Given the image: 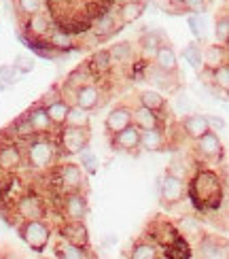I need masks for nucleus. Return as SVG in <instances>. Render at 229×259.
I'll use <instances>...</instances> for the list:
<instances>
[{
	"mask_svg": "<svg viewBox=\"0 0 229 259\" xmlns=\"http://www.w3.org/2000/svg\"><path fill=\"white\" fill-rule=\"evenodd\" d=\"M189 196L200 210L219 208L223 200V181L214 170H200L189 183Z\"/></svg>",
	"mask_w": 229,
	"mask_h": 259,
	"instance_id": "obj_1",
	"label": "nucleus"
},
{
	"mask_svg": "<svg viewBox=\"0 0 229 259\" xmlns=\"http://www.w3.org/2000/svg\"><path fill=\"white\" fill-rule=\"evenodd\" d=\"M26 159L32 170H47L56 164V159H58V145L47 138L32 140L26 151Z\"/></svg>",
	"mask_w": 229,
	"mask_h": 259,
	"instance_id": "obj_2",
	"label": "nucleus"
},
{
	"mask_svg": "<svg viewBox=\"0 0 229 259\" xmlns=\"http://www.w3.org/2000/svg\"><path fill=\"white\" fill-rule=\"evenodd\" d=\"M19 236L34 253H42L51 240V228L42 219H26L19 225Z\"/></svg>",
	"mask_w": 229,
	"mask_h": 259,
	"instance_id": "obj_3",
	"label": "nucleus"
},
{
	"mask_svg": "<svg viewBox=\"0 0 229 259\" xmlns=\"http://www.w3.org/2000/svg\"><path fill=\"white\" fill-rule=\"evenodd\" d=\"M89 138H91L89 127L62 125V130H60V143H56L58 145V153L76 155L85 147H89Z\"/></svg>",
	"mask_w": 229,
	"mask_h": 259,
	"instance_id": "obj_4",
	"label": "nucleus"
},
{
	"mask_svg": "<svg viewBox=\"0 0 229 259\" xmlns=\"http://www.w3.org/2000/svg\"><path fill=\"white\" fill-rule=\"evenodd\" d=\"M185 191H187V183H185V179H178L170 175V172H166V175L161 177L159 181V200L166 208H172L176 206V204L182 202L185 198Z\"/></svg>",
	"mask_w": 229,
	"mask_h": 259,
	"instance_id": "obj_5",
	"label": "nucleus"
},
{
	"mask_svg": "<svg viewBox=\"0 0 229 259\" xmlns=\"http://www.w3.org/2000/svg\"><path fill=\"white\" fill-rule=\"evenodd\" d=\"M193 149H195V155L202 161H219L223 157V143L216 132L208 130L206 134H202L200 138L193 140Z\"/></svg>",
	"mask_w": 229,
	"mask_h": 259,
	"instance_id": "obj_6",
	"label": "nucleus"
},
{
	"mask_svg": "<svg viewBox=\"0 0 229 259\" xmlns=\"http://www.w3.org/2000/svg\"><path fill=\"white\" fill-rule=\"evenodd\" d=\"M15 212L24 221L26 219H42L47 214V206H45V200L36 196V193H24V196L17 198Z\"/></svg>",
	"mask_w": 229,
	"mask_h": 259,
	"instance_id": "obj_7",
	"label": "nucleus"
},
{
	"mask_svg": "<svg viewBox=\"0 0 229 259\" xmlns=\"http://www.w3.org/2000/svg\"><path fill=\"white\" fill-rule=\"evenodd\" d=\"M58 183L60 187L70 193V191H81L85 185V172L79 164H72V161H66L62 164L58 170Z\"/></svg>",
	"mask_w": 229,
	"mask_h": 259,
	"instance_id": "obj_8",
	"label": "nucleus"
},
{
	"mask_svg": "<svg viewBox=\"0 0 229 259\" xmlns=\"http://www.w3.org/2000/svg\"><path fill=\"white\" fill-rule=\"evenodd\" d=\"M140 132H143V130L136 127L134 123H129L127 127L111 134L113 136V147L117 151H123V153H138L140 151Z\"/></svg>",
	"mask_w": 229,
	"mask_h": 259,
	"instance_id": "obj_9",
	"label": "nucleus"
},
{
	"mask_svg": "<svg viewBox=\"0 0 229 259\" xmlns=\"http://www.w3.org/2000/svg\"><path fill=\"white\" fill-rule=\"evenodd\" d=\"M72 104H79L85 111H94L98 104H102V92L94 83H83L81 88H76L72 94Z\"/></svg>",
	"mask_w": 229,
	"mask_h": 259,
	"instance_id": "obj_10",
	"label": "nucleus"
},
{
	"mask_svg": "<svg viewBox=\"0 0 229 259\" xmlns=\"http://www.w3.org/2000/svg\"><path fill=\"white\" fill-rule=\"evenodd\" d=\"M145 77H147V81H151L153 85H157L159 90L168 92V94H176V92L180 90L178 74H170V72H166V70L157 68L155 64H153V66H147Z\"/></svg>",
	"mask_w": 229,
	"mask_h": 259,
	"instance_id": "obj_11",
	"label": "nucleus"
},
{
	"mask_svg": "<svg viewBox=\"0 0 229 259\" xmlns=\"http://www.w3.org/2000/svg\"><path fill=\"white\" fill-rule=\"evenodd\" d=\"M87 217V198L81 191H70L64 198V219L66 221H85Z\"/></svg>",
	"mask_w": 229,
	"mask_h": 259,
	"instance_id": "obj_12",
	"label": "nucleus"
},
{
	"mask_svg": "<svg viewBox=\"0 0 229 259\" xmlns=\"http://www.w3.org/2000/svg\"><path fill=\"white\" fill-rule=\"evenodd\" d=\"M121 26H123V21L119 19V13L115 15L113 11H111V13H102L100 17L94 21L91 32L100 40H104V38H111L113 34H117V32L121 30Z\"/></svg>",
	"mask_w": 229,
	"mask_h": 259,
	"instance_id": "obj_13",
	"label": "nucleus"
},
{
	"mask_svg": "<svg viewBox=\"0 0 229 259\" xmlns=\"http://www.w3.org/2000/svg\"><path fill=\"white\" fill-rule=\"evenodd\" d=\"M26 117H28V121H30V125H32V130H34V134L36 136H45V134H51L53 132V125L51 123V119H49V115H47V109L42 106L40 102L38 104H34L32 109L28 111V113H24Z\"/></svg>",
	"mask_w": 229,
	"mask_h": 259,
	"instance_id": "obj_14",
	"label": "nucleus"
},
{
	"mask_svg": "<svg viewBox=\"0 0 229 259\" xmlns=\"http://www.w3.org/2000/svg\"><path fill=\"white\" fill-rule=\"evenodd\" d=\"M168 147V136L163 127H153L140 132V149L149 151V153H157V151H166Z\"/></svg>",
	"mask_w": 229,
	"mask_h": 259,
	"instance_id": "obj_15",
	"label": "nucleus"
},
{
	"mask_svg": "<svg viewBox=\"0 0 229 259\" xmlns=\"http://www.w3.org/2000/svg\"><path fill=\"white\" fill-rule=\"evenodd\" d=\"M153 64L157 68L166 70L170 74H178V58H176V51L172 49V45L168 40H163L161 45L157 47L155 56H153Z\"/></svg>",
	"mask_w": 229,
	"mask_h": 259,
	"instance_id": "obj_16",
	"label": "nucleus"
},
{
	"mask_svg": "<svg viewBox=\"0 0 229 259\" xmlns=\"http://www.w3.org/2000/svg\"><path fill=\"white\" fill-rule=\"evenodd\" d=\"M129 123H132V109H129L127 104H119V106H115V109L106 115L104 127H106V134L111 136V134L119 132V130L127 127Z\"/></svg>",
	"mask_w": 229,
	"mask_h": 259,
	"instance_id": "obj_17",
	"label": "nucleus"
},
{
	"mask_svg": "<svg viewBox=\"0 0 229 259\" xmlns=\"http://www.w3.org/2000/svg\"><path fill=\"white\" fill-rule=\"evenodd\" d=\"M163 40H166V38H163V34L159 30H149V28L143 30V34H140V38H138V49H140V56H143L145 62L153 60L157 47L161 45Z\"/></svg>",
	"mask_w": 229,
	"mask_h": 259,
	"instance_id": "obj_18",
	"label": "nucleus"
},
{
	"mask_svg": "<svg viewBox=\"0 0 229 259\" xmlns=\"http://www.w3.org/2000/svg\"><path fill=\"white\" fill-rule=\"evenodd\" d=\"M132 123L140 130H153V127H163L161 113H155L147 109V106L138 104L136 109H132Z\"/></svg>",
	"mask_w": 229,
	"mask_h": 259,
	"instance_id": "obj_19",
	"label": "nucleus"
},
{
	"mask_svg": "<svg viewBox=\"0 0 229 259\" xmlns=\"http://www.w3.org/2000/svg\"><path fill=\"white\" fill-rule=\"evenodd\" d=\"M24 164V153L17 143H7L0 147V170L5 172H13Z\"/></svg>",
	"mask_w": 229,
	"mask_h": 259,
	"instance_id": "obj_20",
	"label": "nucleus"
},
{
	"mask_svg": "<svg viewBox=\"0 0 229 259\" xmlns=\"http://www.w3.org/2000/svg\"><path fill=\"white\" fill-rule=\"evenodd\" d=\"M62 238L68 240L72 244H79V246H89V234H87V228L83 221H66L62 225Z\"/></svg>",
	"mask_w": 229,
	"mask_h": 259,
	"instance_id": "obj_21",
	"label": "nucleus"
},
{
	"mask_svg": "<svg viewBox=\"0 0 229 259\" xmlns=\"http://www.w3.org/2000/svg\"><path fill=\"white\" fill-rule=\"evenodd\" d=\"M202 62H204L202 70H214L216 66L225 64L227 62V45L214 42V45H208L206 49H202Z\"/></svg>",
	"mask_w": 229,
	"mask_h": 259,
	"instance_id": "obj_22",
	"label": "nucleus"
},
{
	"mask_svg": "<svg viewBox=\"0 0 229 259\" xmlns=\"http://www.w3.org/2000/svg\"><path fill=\"white\" fill-rule=\"evenodd\" d=\"M45 40H47V45L56 51H70L74 47V34L64 28H51L47 32Z\"/></svg>",
	"mask_w": 229,
	"mask_h": 259,
	"instance_id": "obj_23",
	"label": "nucleus"
},
{
	"mask_svg": "<svg viewBox=\"0 0 229 259\" xmlns=\"http://www.w3.org/2000/svg\"><path fill=\"white\" fill-rule=\"evenodd\" d=\"M182 130H185V134H187V138L195 140V138H200L202 134H206L210 130L208 125V119H206V115L202 113H191L187 115L182 119Z\"/></svg>",
	"mask_w": 229,
	"mask_h": 259,
	"instance_id": "obj_24",
	"label": "nucleus"
},
{
	"mask_svg": "<svg viewBox=\"0 0 229 259\" xmlns=\"http://www.w3.org/2000/svg\"><path fill=\"white\" fill-rule=\"evenodd\" d=\"M26 32L32 36V38H45L47 32L51 30V17L47 13H42V11H38V13L26 17Z\"/></svg>",
	"mask_w": 229,
	"mask_h": 259,
	"instance_id": "obj_25",
	"label": "nucleus"
},
{
	"mask_svg": "<svg viewBox=\"0 0 229 259\" xmlns=\"http://www.w3.org/2000/svg\"><path fill=\"white\" fill-rule=\"evenodd\" d=\"M53 253H56V257H62V259H89L91 257L89 246L72 244V242L64 240V238L53 246Z\"/></svg>",
	"mask_w": 229,
	"mask_h": 259,
	"instance_id": "obj_26",
	"label": "nucleus"
},
{
	"mask_svg": "<svg viewBox=\"0 0 229 259\" xmlns=\"http://www.w3.org/2000/svg\"><path fill=\"white\" fill-rule=\"evenodd\" d=\"M198 251H200V257H206V259L227 257V246L221 244L219 238H214V236H202Z\"/></svg>",
	"mask_w": 229,
	"mask_h": 259,
	"instance_id": "obj_27",
	"label": "nucleus"
},
{
	"mask_svg": "<svg viewBox=\"0 0 229 259\" xmlns=\"http://www.w3.org/2000/svg\"><path fill=\"white\" fill-rule=\"evenodd\" d=\"M115 66L111 56H108V49H100V51H96L91 60L87 62V68H89V72H94L96 77H104L106 72H111V68Z\"/></svg>",
	"mask_w": 229,
	"mask_h": 259,
	"instance_id": "obj_28",
	"label": "nucleus"
},
{
	"mask_svg": "<svg viewBox=\"0 0 229 259\" xmlns=\"http://www.w3.org/2000/svg\"><path fill=\"white\" fill-rule=\"evenodd\" d=\"M68 106H70V102H68V100H64L62 96H60V98H56V100H51V102H47V104H45L49 119H51V123L56 125V127H62V125H64V121H66Z\"/></svg>",
	"mask_w": 229,
	"mask_h": 259,
	"instance_id": "obj_29",
	"label": "nucleus"
},
{
	"mask_svg": "<svg viewBox=\"0 0 229 259\" xmlns=\"http://www.w3.org/2000/svg\"><path fill=\"white\" fill-rule=\"evenodd\" d=\"M138 104H143L147 106V109L151 111H155V113H163L168 109V104H166V98L155 92V90H143V92H138Z\"/></svg>",
	"mask_w": 229,
	"mask_h": 259,
	"instance_id": "obj_30",
	"label": "nucleus"
},
{
	"mask_svg": "<svg viewBox=\"0 0 229 259\" xmlns=\"http://www.w3.org/2000/svg\"><path fill=\"white\" fill-rule=\"evenodd\" d=\"M145 7H147V3H132V0H123V5L119 7V11H117L119 19L123 21V26L125 24H132V21L143 17Z\"/></svg>",
	"mask_w": 229,
	"mask_h": 259,
	"instance_id": "obj_31",
	"label": "nucleus"
},
{
	"mask_svg": "<svg viewBox=\"0 0 229 259\" xmlns=\"http://www.w3.org/2000/svg\"><path fill=\"white\" fill-rule=\"evenodd\" d=\"M64 125H72V127H89V111L81 109L79 104H70L68 113H66V121Z\"/></svg>",
	"mask_w": 229,
	"mask_h": 259,
	"instance_id": "obj_32",
	"label": "nucleus"
},
{
	"mask_svg": "<svg viewBox=\"0 0 229 259\" xmlns=\"http://www.w3.org/2000/svg\"><path fill=\"white\" fill-rule=\"evenodd\" d=\"M129 257H134V259H157L159 257V246L153 240H138L132 246Z\"/></svg>",
	"mask_w": 229,
	"mask_h": 259,
	"instance_id": "obj_33",
	"label": "nucleus"
},
{
	"mask_svg": "<svg viewBox=\"0 0 229 259\" xmlns=\"http://www.w3.org/2000/svg\"><path fill=\"white\" fill-rule=\"evenodd\" d=\"M210 77H212V85L214 90H221L223 96H227L229 92V64H221V66H216L214 70H210Z\"/></svg>",
	"mask_w": 229,
	"mask_h": 259,
	"instance_id": "obj_34",
	"label": "nucleus"
},
{
	"mask_svg": "<svg viewBox=\"0 0 229 259\" xmlns=\"http://www.w3.org/2000/svg\"><path fill=\"white\" fill-rule=\"evenodd\" d=\"M182 58L187 60V64L195 70V72H202L204 68V62H202V47L198 45V42H189L187 47L182 49Z\"/></svg>",
	"mask_w": 229,
	"mask_h": 259,
	"instance_id": "obj_35",
	"label": "nucleus"
},
{
	"mask_svg": "<svg viewBox=\"0 0 229 259\" xmlns=\"http://www.w3.org/2000/svg\"><path fill=\"white\" fill-rule=\"evenodd\" d=\"M214 38L221 45H229V15L227 11H221V15L214 19Z\"/></svg>",
	"mask_w": 229,
	"mask_h": 259,
	"instance_id": "obj_36",
	"label": "nucleus"
},
{
	"mask_svg": "<svg viewBox=\"0 0 229 259\" xmlns=\"http://www.w3.org/2000/svg\"><path fill=\"white\" fill-rule=\"evenodd\" d=\"M132 42H127V40H121V42H117V45L113 47H108V56H111L113 64H121V62H127L129 58H132Z\"/></svg>",
	"mask_w": 229,
	"mask_h": 259,
	"instance_id": "obj_37",
	"label": "nucleus"
},
{
	"mask_svg": "<svg viewBox=\"0 0 229 259\" xmlns=\"http://www.w3.org/2000/svg\"><path fill=\"white\" fill-rule=\"evenodd\" d=\"M178 234L180 236H187V238H202V228H200V223L195 221L193 217H185L180 221Z\"/></svg>",
	"mask_w": 229,
	"mask_h": 259,
	"instance_id": "obj_38",
	"label": "nucleus"
},
{
	"mask_svg": "<svg viewBox=\"0 0 229 259\" xmlns=\"http://www.w3.org/2000/svg\"><path fill=\"white\" fill-rule=\"evenodd\" d=\"M81 157V166H83V172H87V175H94V172L98 170V157L94 155V151L89 147H85L83 151H79L76 153Z\"/></svg>",
	"mask_w": 229,
	"mask_h": 259,
	"instance_id": "obj_39",
	"label": "nucleus"
},
{
	"mask_svg": "<svg viewBox=\"0 0 229 259\" xmlns=\"http://www.w3.org/2000/svg\"><path fill=\"white\" fill-rule=\"evenodd\" d=\"M17 9L24 17H30L42 11V0H17Z\"/></svg>",
	"mask_w": 229,
	"mask_h": 259,
	"instance_id": "obj_40",
	"label": "nucleus"
},
{
	"mask_svg": "<svg viewBox=\"0 0 229 259\" xmlns=\"http://www.w3.org/2000/svg\"><path fill=\"white\" fill-rule=\"evenodd\" d=\"M180 11H187L193 15H202L208 11V0H182Z\"/></svg>",
	"mask_w": 229,
	"mask_h": 259,
	"instance_id": "obj_41",
	"label": "nucleus"
},
{
	"mask_svg": "<svg viewBox=\"0 0 229 259\" xmlns=\"http://www.w3.org/2000/svg\"><path fill=\"white\" fill-rule=\"evenodd\" d=\"M13 66H15L17 72L28 74V72L34 70V62H32V58L28 56V53H17V56H15V62H13Z\"/></svg>",
	"mask_w": 229,
	"mask_h": 259,
	"instance_id": "obj_42",
	"label": "nucleus"
},
{
	"mask_svg": "<svg viewBox=\"0 0 229 259\" xmlns=\"http://www.w3.org/2000/svg\"><path fill=\"white\" fill-rule=\"evenodd\" d=\"M17 79H19V72L15 70L13 64H3V66H0V81H3L7 88L9 85H15Z\"/></svg>",
	"mask_w": 229,
	"mask_h": 259,
	"instance_id": "obj_43",
	"label": "nucleus"
},
{
	"mask_svg": "<svg viewBox=\"0 0 229 259\" xmlns=\"http://www.w3.org/2000/svg\"><path fill=\"white\" fill-rule=\"evenodd\" d=\"M13 127H15V134L21 136V138L34 136V130H32V125H30V121H28V117H26V115H21L19 119L13 123Z\"/></svg>",
	"mask_w": 229,
	"mask_h": 259,
	"instance_id": "obj_44",
	"label": "nucleus"
},
{
	"mask_svg": "<svg viewBox=\"0 0 229 259\" xmlns=\"http://www.w3.org/2000/svg\"><path fill=\"white\" fill-rule=\"evenodd\" d=\"M206 119H208V125L212 132H225L227 130V123L223 117H216V115H206Z\"/></svg>",
	"mask_w": 229,
	"mask_h": 259,
	"instance_id": "obj_45",
	"label": "nucleus"
},
{
	"mask_svg": "<svg viewBox=\"0 0 229 259\" xmlns=\"http://www.w3.org/2000/svg\"><path fill=\"white\" fill-rule=\"evenodd\" d=\"M178 111L182 113V111H189L191 109V104H189V100H187V96H178Z\"/></svg>",
	"mask_w": 229,
	"mask_h": 259,
	"instance_id": "obj_46",
	"label": "nucleus"
},
{
	"mask_svg": "<svg viewBox=\"0 0 229 259\" xmlns=\"http://www.w3.org/2000/svg\"><path fill=\"white\" fill-rule=\"evenodd\" d=\"M166 3L172 7V9H176V11H180V5H182V0H166Z\"/></svg>",
	"mask_w": 229,
	"mask_h": 259,
	"instance_id": "obj_47",
	"label": "nucleus"
},
{
	"mask_svg": "<svg viewBox=\"0 0 229 259\" xmlns=\"http://www.w3.org/2000/svg\"><path fill=\"white\" fill-rule=\"evenodd\" d=\"M5 90H7V85H5V83H3V81H0V94H3V92H5Z\"/></svg>",
	"mask_w": 229,
	"mask_h": 259,
	"instance_id": "obj_48",
	"label": "nucleus"
},
{
	"mask_svg": "<svg viewBox=\"0 0 229 259\" xmlns=\"http://www.w3.org/2000/svg\"><path fill=\"white\" fill-rule=\"evenodd\" d=\"M132 3H147V0H132Z\"/></svg>",
	"mask_w": 229,
	"mask_h": 259,
	"instance_id": "obj_49",
	"label": "nucleus"
}]
</instances>
